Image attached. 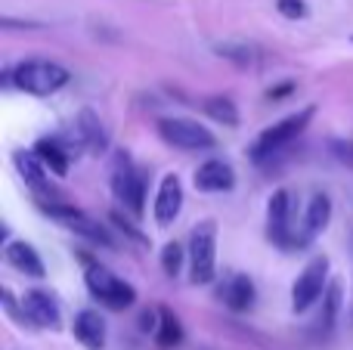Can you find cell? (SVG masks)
Listing matches in <instances>:
<instances>
[{
  "instance_id": "cb8c5ba5",
  "label": "cell",
  "mask_w": 353,
  "mask_h": 350,
  "mask_svg": "<svg viewBox=\"0 0 353 350\" xmlns=\"http://www.w3.org/2000/svg\"><path fill=\"white\" fill-rule=\"evenodd\" d=\"M329 149H332V155H335L341 165L353 167V140H332Z\"/></svg>"
},
{
  "instance_id": "52a82bcc",
  "label": "cell",
  "mask_w": 353,
  "mask_h": 350,
  "mask_svg": "<svg viewBox=\"0 0 353 350\" xmlns=\"http://www.w3.org/2000/svg\"><path fill=\"white\" fill-rule=\"evenodd\" d=\"M325 276H329V258H313L310 264L304 267V273L298 276V282H294V289H292L294 313H304V310L323 295Z\"/></svg>"
},
{
  "instance_id": "83f0119b",
  "label": "cell",
  "mask_w": 353,
  "mask_h": 350,
  "mask_svg": "<svg viewBox=\"0 0 353 350\" xmlns=\"http://www.w3.org/2000/svg\"><path fill=\"white\" fill-rule=\"evenodd\" d=\"M3 28H37V22H16V19H3Z\"/></svg>"
},
{
  "instance_id": "2e32d148",
  "label": "cell",
  "mask_w": 353,
  "mask_h": 350,
  "mask_svg": "<svg viewBox=\"0 0 353 350\" xmlns=\"http://www.w3.org/2000/svg\"><path fill=\"white\" fill-rule=\"evenodd\" d=\"M6 260H10L19 273H25V276H31V279L43 276V260L37 258V251L28 242H10V245H6Z\"/></svg>"
},
{
  "instance_id": "d6986e66",
  "label": "cell",
  "mask_w": 353,
  "mask_h": 350,
  "mask_svg": "<svg viewBox=\"0 0 353 350\" xmlns=\"http://www.w3.org/2000/svg\"><path fill=\"white\" fill-rule=\"evenodd\" d=\"M155 341L161 347H180L183 344V326L171 310H159V329H155Z\"/></svg>"
},
{
  "instance_id": "f1b7e54d",
  "label": "cell",
  "mask_w": 353,
  "mask_h": 350,
  "mask_svg": "<svg viewBox=\"0 0 353 350\" xmlns=\"http://www.w3.org/2000/svg\"><path fill=\"white\" fill-rule=\"evenodd\" d=\"M140 329H143V332H149V329H159V326H155V316L152 313H143L140 316Z\"/></svg>"
},
{
  "instance_id": "7a4b0ae2",
  "label": "cell",
  "mask_w": 353,
  "mask_h": 350,
  "mask_svg": "<svg viewBox=\"0 0 353 350\" xmlns=\"http://www.w3.org/2000/svg\"><path fill=\"white\" fill-rule=\"evenodd\" d=\"M313 115H316V109H313V105H307V109H301L298 115H288V118H282L279 124L267 127L254 143H251V149H248L251 158H254V161H267L273 152H279L282 146H288L294 136L304 134V127L313 121Z\"/></svg>"
},
{
  "instance_id": "5b68a950",
  "label": "cell",
  "mask_w": 353,
  "mask_h": 350,
  "mask_svg": "<svg viewBox=\"0 0 353 350\" xmlns=\"http://www.w3.org/2000/svg\"><path fill=\"white\" fill-rule=\"evenodd\" d=\"M159 134L165 143H171L176 149H186V152H205V149L217 146L211 130L195 124V121H189V118H161Z\"/></svg>"
},
{
  "instance_id": "7402d4cb",
  "label": "cell",
  "mask_w": 353,
  "mask_h": 350,
  "mask_svg": "<svg viewBox=\"0 0 353 350\" xmlns=\"http://www.w3.org/2000/svg\"><path fill=\"white\" fill-rule=\"evenodd\" d=\"M341 310V282H332L329 291H325V304H323V313H319V322L316 326L323 332H332L335 329V316Z\"/></svg>"
},
{
  "instance_id": "ba28073f",
  "label": "cell",
  "mask_w": 353,
  "mask_h": 350,
  "mask_svg": "<svg viewBox=\"0 0 353 350\" xmlns=\"http://www.w3.org/2000/svg\"><path fill=\"white\" fill-rule=\"evenodd\" d=\"M288 217H292V196H288V189H276L267 205V233L282 248L294 245V239L288 236V229H292L288 227Z\"/></svg>"
},
{
  "instance_id": "44dd1931",
  "label": "cell",
  "mask_w": 353,
  "mask_h": 350,
  "mask_svg": "<svg viewBox=\"0 0 353 350\" xmlns=\"http://www.w3.org/2000/svg\"><path fill=\"white\" fill-rule=\"evenodd\" d=\"M201 109H205L217 124H223V127H236V124H239L236 105H232L226 96H208L205 103H201Z\"/></svg>"
},
{
  "instance_id": "9a60e30c",
  "label": "cell",
  "mask_w": 353,
  "mask_h": 350,
  "mask_svg": "<svg viewBox=\"0 0 353 350\" xmlns=\"http://www.w3.org/2000/svg\"><path fill=\"white\" fill-rule=\"evenodd\" d=\"M78 136H81V143H84L90 152H97V155L109 149V134H105L99 115H97V112H90V109H81V115H78Z\"/></svg>"
},
{
  "instance_id": "d4e9b609",
  "label": "cell",
  "mask_w": 353,
  "mask_h": 350,
  "mask_svg": "<svg viewBox=\"0 0 353 350\" xmlns=\"http://www.w3.org/2000/svg\"><path fill=\"white\" fill-rule=\"evenodd\" d=\"M217 53L226 56V59H232V62H239V65H248L251 62V50L248 47H230V43H220Z\"/></svg>"
},
{
  "instance_id": "4fadbf2b",
  "label": "cell",
  "mask_w": 353,
  "mask_h": 350,
  "mask_svg": "<svg viewBox=\"0 0 353 350\" xmlns=\"http://www.w3.org/2000/svg\"><path fill=\"white\" fill-rule=\"evenodd\" d=\"M74 338L87 350H103L105 347V322L97 310H81L74 316Z\"/></svg>"
},
{
  "instance_id": "6da1fadb",
  "label": "cell",
  "mask_w": 353,
  "mask_h": 350,
  "mask_svg": "<svg viewBox=\"0 0 353 350\" xmlns=\"http://www.w3.org/2000/svg\"><path fill=\"white\" fill-rule=\"evenodd\" d=\"M12 84L25 93H34V96H50V93L62 90L68 84V68L50 59H28L22 65H16Z\"/></svg>"
},
{
  "instance_id": "5bb4252c",
  "label": "cell",
  "mask_w": 353,
  "mask_h": 350,
  "mask_svg": "<svg viewBox=\"0 0 353 350\" xmlns=\"http://www.w3.org/2000/svg\"><path fill=\"white\" fill-rule=\"evenodd\" d=\"M220 298H223V304L230 310L242 313V310H248L254 304V282L248 276H242V273H232L223 282V289H220Z\"/></svg>"
},
{
  "instance_id": "30bf717a",
  "label": "cell",
  "mask_w": 353,
  "mask_h": 350,
  "mask_svg": "<svg viewBox=\"0 0 353 350\" xmlns=\"http://www.w3.org/2000/svg\"><path fill=\"white\" fill-rule=\"evenodd\" d=\"M180 208H183V183L176 174H168L159 186V196H155V220H159V227H171L176 214H180Z\"/></svg>"
},
{
  "instance_id": "e0dca14e",
  "label": "cell",
  "mask_w": 353,
  "mask_h": 350,
  "mask_svg": "<svg viewBox=\"0 0 353 350\" xmlns=\"http://www.w3.org/2000/svg\"><path fill=\"white\" fill-rule=\"evenodd\" d=\"M34 155L56 174V177H65L68 174V155L72 152H65V146H62L59 140H37Z\"/></svg>"
},
{
  "instance_id": "7c38bea8",
  "label": "cell",
  "mask_w": 353,
  "mask_h": 350,
  "mask_svg": "<svg viewBox=\"0 0 353 350\" xmlns=\"http://www.w3.org/2000/svg\"><path fill=\"white\" fill-rule=\"evenodd\" d=\"M22 310L34 326H43V329L59 326V307H56V301L47 291H28V295L22 298Z\"/></svg>"
},
{
  "instance_id": "ffe728a7",
  "label": "cell",
  "mask_w": 353,
  "mask_h": 350,
  "mask_svg": "<svg viewBox=\"0 0 353 350\" xmlns=\"http://www.w3.org/2000/svg\"><path fill=\"white\" fill-rule=\"evenodd\" d=\"M68 227H72L78 236H84V239H90L93 245H105V248H112V245H115V239H112V236L105 233V229L99 227V223H93L87 214H81V211L72 217V220H68Z\"/></svg>"
},
{
  "instance_id": "603a6c76",
  "label": "cell",
  "mask_w": 353,
  "mask_h": 350,
  "mask_svg": "<svg viewBox=\"0 0 353 350\" xmlns=\"http://www.w3.org/2000/svg\"><path fill=\"white\" fill-rule=\"evenodd\" d=\"M183 267V248L176 245V242H168L165 251H161V270L168 273V276H176Z\"/></svg>"
},
{
  "instance_id": "3957f363",
  "label": "cell",
  "mask_w": 353,
  "mask_h": 350,
  "mask_svg": "<svg viewBox=\"0 0 353 350\" xmlns=\"http://www.w3.org/2000/svg\"><path fill=\"white\" fill-rule=\"evenodd\" d=\"M217 264V227L211 220L199 223L189 236V273L195 285H208L214 279Z\"/></svg>"
},
{
  "instance_id": "8fae6325",
  "label": "cell",
  "mask_w": 353,
  "mask_h": 350,
  "mask_svg": "<svg viewBox=\"0 0 353 350\" xmlns=\"http://www.w3.org/2000/svg\"><path fill=\"white\" fill-rule=\"evenodd\" d=\"M232 183H236V171L220 158L205 161L195 171V189H201V192H226V189H232Z\"/></svg>"
},
{
  "instance_id": "484cf974",
  "label": "cell",
  "mask_w": 353,
  "mask_h": 350,
  "mask_svg": "<svg viewBox=\"0 0 353 350\" xmlns=\"http://www.w3.org/2000/svg\"><path fill=\"white\" fill-rule=\"evenodd\" d=\"M279 12L285 19H304L307 16V6H304V0H279Z\"/></svg>"
},
{
  "instance_id": "9c48e42d",
  "label": "cell",
  "mask_w": 353,
  "mask_h": 350,
  "mask_svg": "<svg viewBox=\"0 0 353 350\" xmlns=\"http://www.w3.org/2000/svg\"><path fill=\"white\" fill-rule=\"evenodd\" d=\"M12 161H16L22 180L31 186V189H34V196L41 198V202H59V196H56V189H53V183H50L47 171H43V161L37 158V155L16 152V155H12Z\"/></svg>"
},
{
  "instance_id": "4316f807",
  "label": "cell",
  "mask_w": 353,
  "mask_h": 350,
  "mask_svg": "<svg viewBox=\"0 0 353 350\" xmlns=\"http://www.w3.org/2000/svg\"><path fill=\"white\" fill-rule=\"evenodd\" d=\"M292 90H294V84H282V87H276V90H270L267 99H270V103H276V99H282L285 93H292Z\"/></svg>"
},
{
  "instance_id": "ac0fdd59",
  "label": "cell",
  "mask_w": 353,
  "mask_h": 350,
  "mask_svg": "<svg viewBox=\"0 0 353 350\" xmlns=\"http://www.w3.org/2000/svg\"><path fill=\"white\" fill-rule=\"evenodd\" d=\"M332 220V198L329 196H313L310 208H307V239L323 233Z\"/></svg>"
},
{
  "instance_id": "277c9868",
  "label": "cell",
  "mask_w": 353,
  "mask_h": 350,
  "mask_svg": "<svg viewBox=\"0 0 353 350\" xmlns=\"http://www.w3.org/2000/svg\"><path fill=\"white\" fill-rule=\"evenodd\" d=\"M87 289H90V295L97 298L99 304H105L109 310H128V307H134V301H137L134 285L118 279L115 273H109L99 264L87 267Z\"/></svg>"
},
{
  "instance_id": "8992f818",
  "label": "cell",
  "mask_w": 353,
  "mask_h": 350,
  "mask_svg": "<svg viewBox=\"0 0 353 350\" xmlns=\"http://www.w3.org/2000/svg\"><path fill=\"white\" fill-rule=\"evenodd\" d=\"M112 192L128 211H134L137 217L143 214V202H146V180L134 167V161L128 155L115 158V174H112Z\"/></svg>"
}]
</instances>
